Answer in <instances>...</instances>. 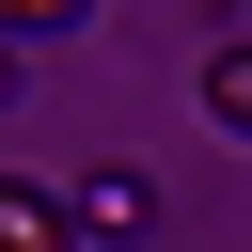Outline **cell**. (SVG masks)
<instances>
[{"label":"cell","instance_id":"2","mask_svg":"<svg viewBox=\"0 0 252 252\" xmlns=\"http://www.w3.org/2000/svg\"><path fill=\"white\" fill-rule=\"evenodd\" d=\"M0 252H79V205L32 189V173H0Z\"/></svg>","mask_w":252,"mask_h":252},{"label":"cell","instance_id":"3","mask_svg":"<svg viewBox=\"0 0 252 252\" xmlns=\"http://www.w3.org/2000/svg\"><path fill=\"white\" fill-rule=\"evenodd\" d=\"M205 110H220V126L252 142V32H236V47H205Z\"/></svg>","mask_w":252,"mask_h":252},{"label":"cell","instance_id":"4","mask_svg":"<svg viewBox=\"0 0 252 252\" xmlns=\"http://www.w3.org/2000/svg\"><path fill=\"white\" fill-rule=\"evenodd\" d=\"M79 16H94V0H0V32H16V47H32V32H79Z\"/></svg>","mask_w":252,"mask_h":252},{"label":"cell","instance_id":"1","mask_svg":"<svg viewBox=\"0 0 252 252\" xmlns=\"http://www.w3.org/2000/svg\"><path fill=\"white\" fill-rule=\"evenodd\" d=\"M63 205H79V236H142V220H158V189H142L126 158H94V173H79Z\"/></svg>","mask_w":252,"mask_h":252},{"label":"cell","instance_id":"5","mask_svg":"<svg viewBox=\"0 0 252 252\" xmlns=\"http://www.w3.org/2000/svg\"><path fill=\"white\" fill-rule=\"evenodd\" d=\"M0 94H16V32H0Z\"/></svg>","mask_w":252,"mask_h":252}]
</instances>
